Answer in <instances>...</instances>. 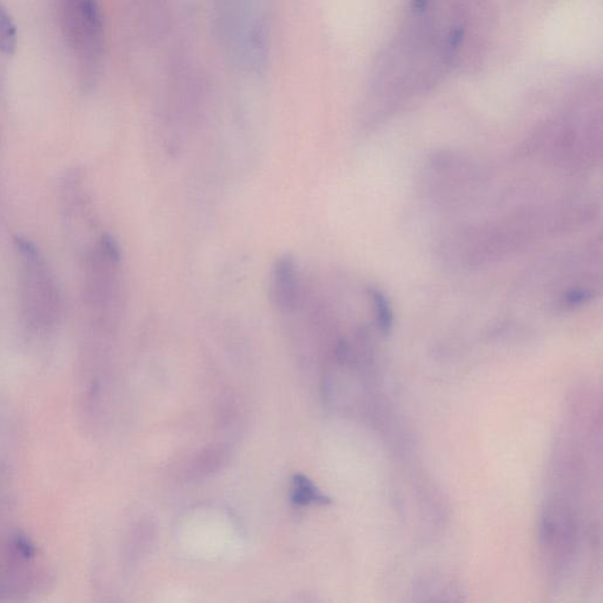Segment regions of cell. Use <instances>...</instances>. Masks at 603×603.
<instances>
[{
    "instance_id": "1",
    "label": "cell",
    "mask_w": 603,
    "mask_h": 603,
    "mask_svg": "<svg viewBox=\"0 0 603 603\" xmlns=\"http://www.w3.org/2000/svg\"><path fill=\"white\" fill-rule=\"evenodd\" d=\"M20 262V307L27 326L34 330L52 328L60 317L61 300L52 273L34 243L15 240Z\"/></svg>"
},
{
    "instance_id": "2",
    "label": "cell",
    "mask_w": 603,
    "mask_h": 603,
    "mask_svg": "<svg viewBox=\"0 0 603 603\" xmlns=\"http://www.w3.org/2000/svg\"><path fill=\"white\" fill-rule=\"evenodd\" d=\"M119 266V247L111 237H101L87 255L85 276V300L99 331H110L116 324L120 305Z\"/></svg>"
},
{
    "instance_id": "3",
    "label": "cell",
    "mask_w": 603,
    "mask_h": 603,
    "mask_svg": "<svg viewBox=\"0 0 603 603\" xmlns=\"http://www.w3.org/2000/svg\"><path fill=\"white\" fill-rule=\"evenodd\" d=\"M271 296L279 310H293L296 305L300 296V281L296 264L290 256H283L276 262L273 273Z\"/></svg>"
},
{
    "instance_id": "4",
    "label": "cell",
    "mask_w": 603,
    "mask_h": 603,
    "mask_svg": "<svg viewBox=\"0 0 603 603\" xmlns=\"http://www.w3.org/2000/svg\"><path fill=\"white\" fill-rule=\"evenodd\" d=\"M291 501L297 506H310L329 503V498L324 496L307 477L295 475L291 484Z\"/></svg>"
},
{
    "instance_id": "5",
    "label": "cell",
    "mask_w": 603,
    "mask_h": 603,
    "mask_svg": "<svg viewBox=\"0 0 603 603\" xmlns=\"http://www.w3.org/2000/svg\"><path fill=\"white\" fill-rule=\"evenodd\" d=\"M17 48V29L8 10L0 3V52L13 55Z\"/></svg>"
},
{
    "instance_id": "6",
    "label": "cell",
    "mask_w": 603,
    "mask_h": 603,
    "mask_svg": "<svg viewBox=\"0 0 603 603\" xmlns=\"http://www.w3.org/2000/svg\"><path fill=\"white\" fill-rule=\"evenodd\" d=\"M372 300H374V307H375L376 317L379 322V328L382 329L383 333H388L391 326H393V312L390 309L388 300L386 297L379 291H374L372 295Z\"/></svg>"
},
{
    "instance_id": "7",
    "label": "cell",
    "mask_w": 603,
    "mask_h": 603,
    "mask_svg": "<svg viewBox=\"0 0 603 603\" xmlns=\"http://www.w3.org/2000/svg\"><path fill=\"white\" fill-rule=\"evenodd\" d=\"M463 34H465V29H463V27H457V29H455V30L451 32L449 38L450 49H457V46L461 44L462 39H463Z\"/></svg>"
},
{
    "instance_id": "8",
    "label": "cell",
    "mask_w": 603,
    "mask_h": 603,
    "mask_svg": "<svg viewBox=\"0 0 603 603\" xmlns=\"http://www.w3.org/2000/svg\"><path fill=\"white\" fill-rule=\"evenodd\" d=\"M428 3H429V0H412V6L414 11L423 12L428 8Z\"/></svg>"
}]
</instances>
